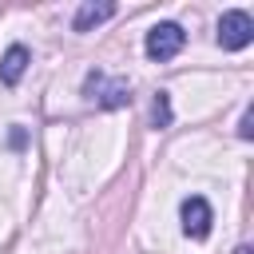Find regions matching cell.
<instances>
[{
  "instance_id": "1",
  "label": "cell",
  "mask_w": 254,
  "mask_h": 254,
  "mask_svg": "<svg viewBox=\"0 0 254 254\" xmlns=\"http://www.w3.org/2000/svg\"><path fill=\"white\" fill-rule=\"evenodd\" d=\"M83 95L95 99L99 107L115 111V107H127V103H131V83H127V79H107L103 71H87V79H83Z\"/></svg>"
},
{
  "instance_id": "2",
  "label": "cell",
  "mask_w": 254,
  "mask_h": 254,
  "mask_svg": "<svg viewBox=\"0 0 254 254\" xmlns=\"http://www.w3.org/2000/svg\"><path fill=\"white\" fill-rule=\"evenodd\" d=\"M250 40H254V20H250V12H242V8L222 12V20H218V44H222L226 52H238V48H246Z\"/></svg>"
},
{
  "instance_id": "3",
  "label": "cell",
  "mask_w": 254,
  "mask_h": 254,
  "mask_svg": "<svg viewBox=\"0 0 254 254\" xmlns=\"http://www.w3.org/2000/svg\"><path fill=\"white\" fill-rule=\"evenodd\" d=\"M183 44H187V32L179 24H171V20H163V24H155L147 32V56L151 60H171V56L183 52Z\"/></svg>"
},
{
  "instance_id": "4",
  "label": "cell",
  "mask_w": 254,
  "mask_h": 254,
  "mask_svg": "<svg viewBox=\"0 0 254 254\" xmlns=\"http://www.w3.org/2000/svg\"><path fill=\"white\" fill-rule=\"evenodd\" d=\"M183 230H187L190 238H206V234H210V206H206V198L190 194V198L183 202Z\"/></svg>"
},
{
  "instance_id": "5",
  "label": "cell",
  "mask_w": 254,
  "mask_h": 254,
  "mask_svg": "<svg viewBox=\"0 0 254 254\" xmlns=\"http://www.w3.org/2000/svg\"><path fill=\"white\" fill-rule=\"evenodd\" d=\"M115 16V4L111 0H87V4H79V12H75V20H71V28L75 32H91L95 24H103V20H111Z\"/></svg>"
},
{
  "instance_id": "6",
  "label": "cell",
  "mask_w": 254,
  "mask_h": 254,
  "mask_svg": "<svg viewBox=\"0 0 254 254\" xmlns=\"http://www.w3.org/2000/svg\"><path fill=\"white\" fill-rule=\"evenodd\" d=\"M24 67H28V48H24V44H12V48L0 56V79L12 87V83H20Z\"/></svg>"
},
{
  "instance_id": "7",
  "label": "cell",
  "mask_w": 254,
  "mask_h": 254,
  "mask_svg": "<svg viewBox=\"0 0 254 254\" xmlns=\"http://www.w3.org/2000/svg\"><path fill=\"white\" fill-rule=\"evenodd\" d=\"M151 123H155V127H167V123H171V95H167V91H155V103H151Z\"/></svg>"
},
{
  "instance_id": "8",
  "label": "cell",
  "mask_w": 254,
  "mask_h": 254,
  "mask_svg": "<svg viewBox=\"0 0 254 254\" xmlns=\"http://www.w3.org/2000/svg\"><path fill=\"white\" fill-rule=\"evenodd\" d=\"M238 135H242V139H250V135H254V111H250V107L242 111V123H238Z\"/></svg>"
}]
</instances>
